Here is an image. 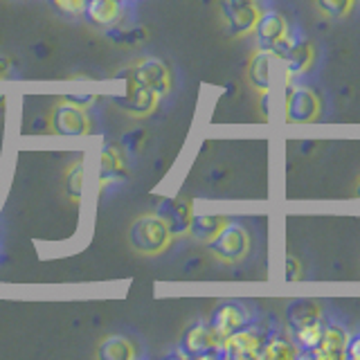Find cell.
I'll list each match as a JSON object with an SVG mask.
<instances>
[{
  "label": "cell",
  "instance_id": "6",
  "mask_svg": "<svg viewBox=\"0 0 360 360\" xmlns=\"http://www.w3.org/2000/svg\"><path fill=\"white\" fill-rule=\"evenodd\" d=\"M180 356L185 358H221V338L207 324H194L187 329Z\"/></svg>",
  "mask_w": 360,
  "mask_h": 360
},
{
  "label": "cell",
  "instance_id": "12",
  "mask_svg": "<svg viewBox=\"0 0 360 360\" xmlns=\"http://www.w3.org/2000/svg\"><path fill=\"white\" fill-rule=\"evenodd\" d=\"M322 322V307L318 300L313 297H297L290 300L286 307V324L290 333L307 329V326L320 324Z\"/></svg>",
  "mask_w": 360,
  "mask_h": 360
},
{
  "label": "cell",
  "instance_id": "13",
  "mask_svg": "<svg viewBox=\"0 0 360 360\" xmlns=\"http://www.w3.org/2000/svg\"><path fill=\"white\" fill-rule=\"evenodd\" d=\"M99 189L117 185L127 178V162L117 144H108L99 153Z\"/></svg>",
  "mask_w": 360,
  "mask_h": 360
},
{
  "label": "cell",
  "instance_id": "19",
  "mask_svg": "<svg viewBox=\"0 0 360 360\" xmlns=\"http://www.w3.org/2000/svg\"><path fill=\"white\" fill-rule=\"evenodd\" d=\"M84 14L88 16L90 22H95V25L108 27L120 18L122 5H120V0H88Z\"/></svg>",
  "mask_w": 360,
  "mask_h": 360
},
{
  "label": "cell",
  "instance_id": "16",
  "mask_svg": "<svg viewBox=\"0 0 360 360\" xmlns=\"http://www.w3.org/2000/svg\"><path fill=\"white\" fill-rule=\"evenodd\" d=\"M347 331L335 324H326L322 329V338L318 342V349L313 352V358L318 360H342L345 347H347Z\"/></svg>",
  "mask_w": 360,
  "mask_h": 360
},
{
  "label": "cell",
  "instance_id": "9",
  "mask_svg": "<svg viewBox=\"0 0 360 360\" xmlns=\"http://www.w3.org/2000/svg\"><path fill=\"white\" fill-rule=\"evenodd\" d=\"M131 79L138 86L153 90L158 95H167L169 88H172V72L160 59H142L135 63Z\"/></svg>",
  "mask_w": 360,
  "mask_h": 360
},
{
  "label": "cell",
  "instance_id": "10",
  "mask_svg": "<svg viewBox=\"0 0 360 360\" xmlns=\"http://www.w3.org/2000/svg\"><path fill=\"white\" fill-rule=\"evenodd\" d=\"M250 324V313L239 302H225V304H219L217 309L212 313V322L210 326L214 329L221 340L223 338H228L236 331L245 329V326Z\"/></svg>",
  "mask_w": 360,
  "mask_h": 360
},
{
  "label": "cell",
  "instance_id": "4",
  "mask_svg": "<svg viewBox=\"0 0 360 360\" xmlns=\"http://www.w3.org/2000/svg\"><path fill=\"white\" fill-rule=\"evenodd\" d=\"M322 101L313 93L311 88H286V104H284V120L292 127H302V124H313L320 117Z\"/></svg>",
  "mask_w": 360,
  "mask_h": 360
},
{
  "label": "cell",
  "instance_id": "20",
  "mask_svg": "<svg viewBox=\"0 0 360 360\" xmlns=\"http://www.w3.org/2000/svg\"><path fill=\"white\" fill-rule=\"evenodd\" d=\"M101 358L106 360H131L138 356V349L135 345L124 335H108L104 338V342L99 345V352Z\"/></svg>",
  "mask_w": 360,
  "mask_h": 360
},
{
  "label": "cell",
  "instance_id": "25",
  "mask_svg": "<svg viewBox=\"0 0 360 360\" xmlns=\"http://www.w3.org/2000/svg\"><path fill=\"white\" fill-rule=\"evenodd\" d=\"M345 358H349V360H360V333L347 335Z\"/></svg>",
  "mask_w": 360,
  "mask_h": 360
},
{
  "label": "cell",
  "instance_id": "14",
  "mask_svg": "<svg viewBox=\"0 0 360 360\" xmlns=\"http://www.w3.org/2000/svg\"><path fill=\"white\" fill-rule=\"evenodd\" d=\"M158 99H160V95L153 93V90H146V88L138 86L131 79L127 97L120 99L117 104H120V108H124L133 117H146L158 106Z\"/></svg>",
  "mask_w": 360,
  "mask_h": 360
},
{
  "label": "cell",
  "instance_id": "1",
  "mask_svg": "<svg viewBox=\"0 0 360 360\" xmlns=\"http://www.w3.org/2000/svg\"><path fill=\"white\" fill-rule=\"evenodd\" d=\"M172 239L174 234L160 214H144V217L133 221L129 230V241L133 245V250L149 257L162 255L172 245Z\"/></svg>",
  "mask_w": 360,
  "mask_h": 360
},
{
  "label": "cell",
  "instance_id": "5",
  "mask_svg": "<svg viewBox=\"0 0 360 360\" xmlns=\"http://www.w3.org/2000/svg\"><path fill=\"white\" fill-rule=\"evenodd\" d=\"M221 11L225 18V25L232 37H248L252 34L259 16H262V9H259L257 0H223Z\"/></svg>",
  "mask_w": 360,
  "mask_h": 360
},
{
  "label": "cell",
  "instance_id": "7",
  "mask_svg": "<svg viewBox=\"0 0 360 360\" xmlns=\"http://www.w3.org/2000/svg\"><path fill=\"white\" fill-rule=\"evenodd\" d=\"M266 335L255 329H241L221 340V358H234V360H252L262 356Z\"/></svg>",
  "mask_w": 360,
  "mask_h": 360
},
{
  "label": "cell",
  "instance_id": "24",
  "mask_svg": "<svg viewBox=\"0 0 360 360\" xmlns=\"http://www.w3.org/2000/svg\"><path fill=\"white\" fill-rule=\"evenodd\" d=\"M86 3L88 0H54L56 7H59L63 14H70V16H82L86 11Z\"/></svg>",
  "mask_w": 360,
  "mask_h": 360
},
{
  "label": "cell",
  "instance_id": "28",
  "mask_svg": "<svg viewBox=\"0 0 360 360\" xmlns=\"http://www.w3.org/2000/svg\"><path fill=\"white\" fill-rule=\"evenodd\" d=\"M9 72H11V65H9V61H7V59H0V79L7 77Z\"/></svg>",
  "mask_w": 360,
  "mask_h": 360
},
{
  "label": "cell",
  "instance_id": "17",
  "mask_svg": "<svg viewBox=\"0 0 360 360\" xmlns=\"http://www.w3.org/2000/svg\"><path fill=\"white\" fill-rule=\"evenodd\" d=\"M281 61L286 63V75L297 77L309 72L315 61V48L311 41H295L290 45V50L281 56Z\"/></svg>",
  "mask_w": 360,
  "mask_h": 360
},
{
  "label": "cell",
  "instance_id": "18",
  "mask_svg": "<svg viewBox=\"0 0 360 360\" xmlns=\"http://www.w3.org/2000/svg\"><path fill=\"white\" fill-rule=\"evenodd\" d=\"M228 223L230 219L223 217V214H198V217L194 214V219H191V225H189V234L202 243H212Z\"/></svg>",
  "mask_w": 360,
  "mask_h": 360
},
{
  "label": "cell",
  "instance_id": "21",
  "mask_svg": "<svg viewBox=\"0 0 360 360\" xmlns=\"http://www.w3.org/2000/svg\"><path fill=\"white\" fill-rule=\"evenodd\" d=\"M300 356V349L290 338H281V335H270L264 340L262 347V356L264 360H292Z\"/></svg>",
  "mask_w": 360,
  "mask_h": 360
},
{
  "label": "cell",
  "instance_id": "11",
  "mask_svg": "<svg viewBox=\"0 0 360 360\" xmlns=\"http://www.w3.org/2000/svg\"><path fill=\"white\" fill-rule=\"evenodd\" d=\"M252 34H255L259 50L273 52L288 34V22L279 11H262V16H259V22Z\"/></svg>",
  "mask_w": 360,
  "mask_h": 360
},
{
  "label": "cell",
  "instance_id": "8",
  "mask_svg": "<svg viewBox=\"0 0 360 360\" xmlns=\"http://www.w3.org/2000/svg\"><path fill=\"white\" fill-rule=\"evenodd\" d=\"M155 214H160L167 221L174 236L189 234V225H191V219H194V200L187 196L162 198L160 205L155 207Z\"/></svg>",
  "mask_w": 360,
  "mask_h": 360
},
{
  "label": "cell",
  "instance_id": "3",
  "mask_svg": "<svg viewBox=\"0 0 360 360\" xmlns=\"http://www.w3.org/2000/svg\"><path fill=\"white\" fill-rule=\"evenodd\" d=\"M210 245L212 255L223 264H239L250 252V234L239 223H228Z\"/></svg>",
  "mask_w": 360,
  "mask_h": 360
},
{
  "label": "cell",
  "instance_id": "26",
  "mask_svg": "<svg viewBox=\"0 0 360 360\" xmlns=\"http://www.w3.org/2000/svg\"><path fill=\"white\" fill-rule=\"evenodd\" d=\"M284 277L288 281H295L302 277V264L297 262L295 257H286V270H284Z\"/></svg>",
  "mask_w": 360,
  "mask_h": 360
},
{
  "label": "cell",
  "instance_id": "23",
  "mask_svg": "<svg viewBox=\"0 0 360 360\" xmlns=\"http://www.w3.org/2000/svg\"><path fill=\"white\" fill-rule=\"evenodd\" d=\"M356 0H315V7L324 16L331 20H342L354 11Z\"/></svg>",
  "mask_w": 360,
  "mask_h": 360
},
{
  "label": "cell",
  "instance_id": "2",
  "mask_svg": "<svg viewBox=\"0 0 360 360\" xmlns=\"http://www.w3.org/2000/svg\"><path fill=\"white\" fill-rule=\"evenodd\" d=\"M50 131L59 135H88L93 131V120L88 115V108H82L70 99H61L52 106L50 115Z\"/></svg>",
  "mask_w": 360,
  "mask_h": 360
},
{
  "label": "cell",
  "instance_id": "27",
  "mask_svg": "<svg viewBox=\"0 0 360 360\" xmlns=\"http://www.w3.org/2000/svg\"><path fill=\"white\" fill-rule=\"evenodd\" d=\"M259 110H262L264 120L270 117V90H264L262 93V99H259Z\"/></svg>",
  "mask_w": 360,
  "mask_h": 360
},
{
  "label": "cell",
  "instance_id": "22",
  "mask_svg": "<svg viewBox=\"0 0 360 360\" xmlns=\"http://www.w3.org/2000/svg\"><path fill=\"white\" fill-rule=\"evenodd\" d=\"M84 189H86V162L77 160L65 172V194L70 196V200L77 202L82 200Z\"/></svg>",
  "mask_w": 360,
  "mask_h": 360
},
{
  "label": "cell",
  "instance_id": "15",
  "mask_svg": "<svg viewBox=\"0 0 360 360\" xmlns=\"http://www.w3.org/2000/svg\"><path fill=\"white\" fill-rule=\"evenodd\" d=\"M273 59L275 54L268 50H257L250 61H248V84H250L255 90L264 93V90H270V84H273Z\"/></svg>",
  "mask_w": 360,
  "mask_h": 360
},
{
  "label": "cell",
  "instance_id": "29",
  "mask_svg": "<svg viewBox=\"0 0 360 360\" xmlns=\"http://www.w3.org/2000/svg\"><path fill=\"white\" fill-rule=\"evenodd\" d=\"M354 194H356V198L360 200V178H358V183H356V189H354Z\"/></svg>",
  "mask_w": 360,
  "mask_h": 360
}]
</instances>
